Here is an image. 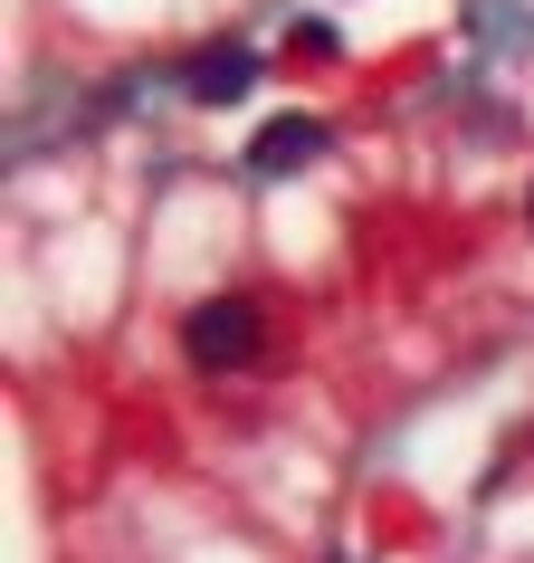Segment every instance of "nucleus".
I'll use <instances>...</instances> for the list:
<instances>
[{
	"instance_id": "1",
	"label": "nucleus",
	"mask_w": 534,
	"mask_h": 563,
	"mask_svg": "<svg viewBox=\"0 0 534 563\" xmlns=\"http://www.w3.org/2000/svg\"><path fill=\"white\" fill-rule=\"evenodd\" d=\"M258 306L248 297H210V306H191L181 316V354L201 363V373H238V363H258Z\"/></svg>"
},
{
	"instance_id": "2",
	"label": "nucleus",
	"mask_w": 534,
	"mask_h": 563,
	"mask_svg": "<svg viewBox=\"0 0 534 563\" xmlns=\"http://www.w3.org/2000/svg\"><path fill=\"white\" fill-rule=\"evenodd\" d=\"M315 153H325V124L315 115H267L258 134H248V173H297Z\"/></svg>"
},
{
	"instance_id": "3",
	"label": "nucleus",
	"mask_w": 534,
	"mask_h": 563,
	"mask_svg": "<svg viewBox=\"0 0 534 563\" xmlns=\"http://www.w3.org/2000/svg\"><path fill=\"white\" fill-rule=\"evenodd\" d=\"M248 77H258L248 48H210V58L191 67V96H201V106H230V96H248Z\"/></svg>"
}]
</instances>
